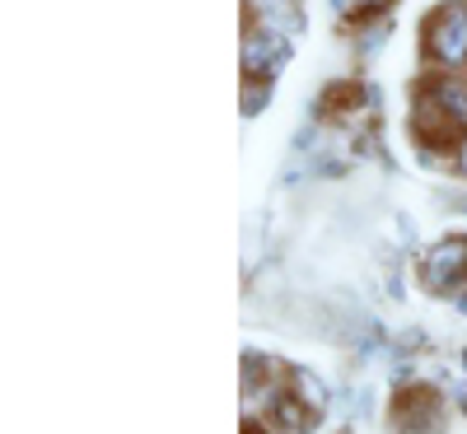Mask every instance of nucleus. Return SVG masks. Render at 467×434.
<instances>
[{"mask_svg": "<svg viewBox=\"0 0 467 434\" xmlns=\"http://www.w3.org/2000/svg\"><path fill=\"white\" fill-rule=\"evenodd\" d=\"M411 131L425 150H453L467 136V70L425 75L411 89Z\"/></svg>", "mask_w": 467, "mask_h": 434, "instance_id": "1", "label": "nucleus"}, {"mask_svg": "<svg viewBox=\"0 0 467 434\" xmlns=\"http://www.w3.org/2000/svg\"><path fill=\"white\" fill-rule=\"evenodd\" d=\"M420 57L440 70H467V0H440L425 15Z\"/></svg>", "mask_w": 467, "mask_h": 434, "instance_id": "2", "label": "nucleus"}, {"mask_svg": "<svg viewBox=\"0 0 467 434\" xmlns=\"http://www.w3.org/2000/svg\"><path fill=\"white\" fill-rule=\"evenodd\" d=\"M285 57H290V33H285V28L248 24V33H244V52H239V61H244V80H253V85H271V80L281 75Z\"/></svg>", "mask_w": 467, "mask_h": 434, "instance_id": "3", "label": "nucleus"}, {"mask_svg": "<svg viewBox=\"0 0 467 434\" xmlns=\"http://www.w3.org/2000/svg\"><path fill=\"white\" fill-rule=\"evenodd\" d=\"M420 281L431 294H462L467 290V239H440L431 253H425Z\"/></svg>", "mask_w": 467, "mask_h": 434, "instance_id": "4", "label": "nucleus"}, {"mask_svg": "<svg viewBox=\"0 0 467 434\" xmlns=\"http://www.w3.org/2000/svg\"><path fill=\"white\" fill-rule=\"evenodd\" d=\"M440 425H444V402L435 388L411 383L393 398V429L398 434H440Z\"/></svg>", "mask_w": 467, "mask_h": 434, "instance_id": "5", "label": "nucleus"}, {"mask_svg": "<svg viewBox=\"0 0 467 434\" xmlns=\"http://www.w3.org/2000/svg\"><path fill=\"white\" fill-rule=\"evenodd\" d=\"M360 103H365V85H356V80H337V85H327L323 89V117H337V122H346V117H356L360 112Z\"/></svg>", "mask_w": 467, "mask_h": 434, "instance_id": "6", "label": "nucleus"}, {"mask_svg": "<svg viewBox=\"0 0 467 434\" xmlns=\"http://www.w3.org/2000/svg\"><path fill=\"white\" fill-rule=\"evenodd\" d=\"M388 5H393V0H356V24H360V19H379V15H388Z\"/></svg>", "mask_w": 467, "mask_h": 434, "instance_id": "7", "label": "nucleus"}, {"mask_svg": "<svg viewBox=\"0 0 467 434\" xmlns=\"http://www.w3.org/2000/svg\"><path fill=\"white\" fill-rule=\"evenodd\" d=\"M453 169H458V173L467 178V136H462V140L453 145Z\"/></svg>", "mask_w": 467, "mask_h": 434, "instance_id": "8", "label": "nucleus"}, {"mask_svg": "<svg viewBox=\"0 0 467 434\" xmlns=\"http://www.w3.org/2000/svg\"><path fill=\"white\" fill-rule=\"evenodd\" d=\"M244 434H266V429H262V425H257V420H253V425H248V429H244Z\"/></svg>", "mask_w": 467, "mask_h": 434, "instance_id": "9", "label": "nucleus"}]
</instances>
